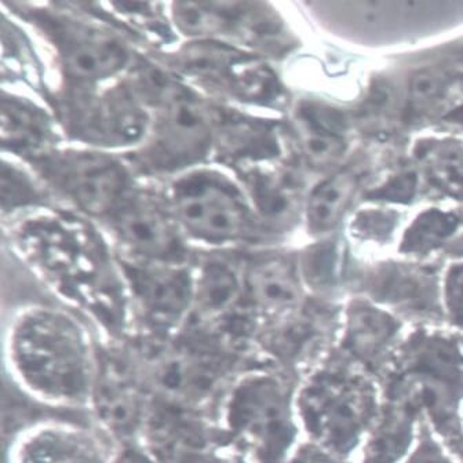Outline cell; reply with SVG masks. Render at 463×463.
<instances>
[{
	"label": "cell",
	"instance_id": "2",
	"mask_svg": "<svg viewBox=\"0 0 463 463\" xmlns=\"http://www.w3.org/2000/svg\"><path fill=\"white\" fill-rule=\"evenodd\" d=\"M221 420L231 439L260 463H276L294 438L287 389L270 373L251 371L232 383L221 402Z\"/></svg>",
	"mask_w": 463,
	"mask_h": 463
},
{
	"label": "cell",
	"instance_id": "22",
	"mask_svg": "<svg viewBox=\"0 0 463 463\" xmlns=\"http://www.w3.org/2000/svg\"><path fill=\"white\" fill-rule=\"evenodd\" d=\"M449 81L446 76L434 71H423L411 84L412 101L420 108L433 107L446 97Z\"/></svg>",
	"mask_w": 463,
	"mask_h": 463
},
{
	"label": "cell",
	"instance_id": "4",
	"mask_svg": "<svg viewBox=\"0 0 463 463\" xmlns=\"http://www.w3.org/2000/svg\"><path fill=\"white\" fill-rule=\"evenodd\" d=\"M145 367V389L173 409L194 410L220 392L228 364L210 347L191 342L152 351Z\"/></svg>",
	"mask_w": 463,
	"mask_h": 463
},
{
	"label": "cell",
	"instance_id": "20",
	"mask_svg": "<svg viewBox=\"0 0 463 463\" xmlns=\"http://www.w3.org/2000/svg\"><path fill=\"white\" fill-rule=\"evenodd\" d=\"M431 180L452 196L463 199V148L441 145L426 156Z\"/></svg>",
	"mask_w": 463,
	"mask_h": 463
},
{
	"label": "cell",
	"instance_id": "9",
	"mask_svg": "<svg viewBox=\"0 0 463 463\" xmlns=\"http://www.w3.org/2000/svg\"><path fill=\"white\" fill-rule=\"evenodd\" d=\"M99 439L67 422H42L25 429L10 449L9 463H109Z\"/></svg>",
	"mask_w": 463,
	"mask_h": 463
},
{
	"label": "cell",
	"instance_id": "27",
	"mask_svg": "<svg viewBox=\"0 0 463 463\" xmlns=\"http://www.w3.org/2000/svg\"><path fill=\"white\" fill-rule=\"evenodd\" d=\"M455 119H457V122H460L463 125V110H460V112L457 113V116H455Z\"/></svg>",
	"mask_w": 463,
	"mask_h": 463
},
{
	"label": "cell",
	"instance_id": "21",
	"mask_svg": "<svg viewBox=\"0 0 463 463\" xmlns=\"http://www.w3.org/2000/svg\"><path fill=\"white\" fill-rule=\"evenodd\" d=\"M457 225V217L449 213L438 210L425 213L407 233L405 249L414 252L429 251L449 238Z\"/></svg>",
	"mask_w": 463,
	"mask_h": 463
},
{
	"label": "cell",
	"instance_id": "24",
	"mask_svg": "<svg viewBox=\"0 0 463 463\" xmlns=\"http://www.w3.org/2000/svg\"><path fill=\"white\" fill-rule=\"evenodd\" d=\"M109 463H159L152 449H145L137 441L120 443L118 451L110 454Z\"/></svg>",
	"mask_w": 463,
	"mask_h": 463
},
{
	"label": "cell",
	"instance_id": "15",
	"mask_svg": "<svg viewBox=\"0 0 463 463\" xmlns=\"http://www.w3.org/2000/svg\"><path fill=\"white\" fill-rule=\"evenodd\" d=\"M244 178L255 209L265 220L284 221L293 214L297 189L288 175L269 168L252 167Z\"/></svg>",
	"mask_w": 463,
	"mask_h": 463
},
{
	"label": "cell",
	"instance_id": "19",
	"mask_svg": "<svg viewBox=\"0 0 463 463\" xmlns=\"http://www.w3.org/2000/svg\"><path fill=\"white\" fill-rule=\"evenodd\" d=\"M159 463H236L233 455L222 451L214 444L204 443L200 438H189L188 434L175 440H170L167 447L163 446L155 451Z\"/></svg>",
	"mask_w": 463,
	"mask_h": 463
},
{
	"label": "cell",
	"instance_id": "18",
	"mask_svg": "<svg viewBox=\"0 0 463 463\" xmlns=\"http://www.w3.org/2000/svg\"><path fill=\"white\" fill-rule=\"evenodd\" d=\"M351 341L354 349L373 354L393 334V323L388 316L371 307H357L352 313Z\"/></svg>",
	"mask_w": 463,
	"mask_h": 463
},
{
	"label": "cell",
	"instance_id": "17",
	"mask_svg": "<svg viewBox=\"0 0 463 463\" xmlns=\"http://www.w3.org/2000/svg\"><path fill=\"white\" fill-rule=\"evenodd\" d=\"M46 131V123L38 112L17 101H4V141L13 146L39 144Z\"/></svg>",
	"mask_w": 463,
	"mask_h": 463
},
{
	"label": "cell",
	"instance_id": "26",
	"mask_svg": "<svg viewBox=\"0 0 463 463\" xmlns=\"http://www.w3.org/2000/svg\"><path fill=\"white\" fill-rule=\"evenodd\" d=\"M449 307L463 322V268L455 270L449 281Z\"/></svg>",
	"mask_w": 463,
	"mask_h": 463
},
{
	"label": "cell",
	"instance_id": "12",
	"mask_svg": "<svg viewBox=\"0 0 463 463\" xmlns=\"http://www.w3.org/2000/svg\"><path fill=\"white\" fill-rule=\"evenodd\" d=\"M241 296V281L235 269L221 260H212L194 280L192 312L204 325L229 327V318L235 322L247 318L238 317Z\"/></svg>",
	"mask_w": 463,
	"mask_h": 463
},
{
	"label": "cell",
	"instance_id": "3",
	"mask_svg": "<svg viewBox=\"0 0 463 463\" xmlns=\"http://www.w3.org/2000/svg\"><path fill=\"white\" fill-rule=\"evenodd\" d=\"M178 221L194 238L228 243L249 235L251 217L243 194L217 173L197 171L173 188Z\"/></svg>",
	"mask_w": 463,
	"mask_h": 463
},
{
	"label": "cell",
	"instance_id": "16",
	"mask_svg": "<svg viewBox=\"0 0 463 463\" xmlns=\"http://www.w3.org/2000/svg\"><path fill=\"white\" fill-rule=\"evenodd\" d=\"M356 178L351 173H339L313 191L307 204V223L315 233L331 231L341 221L354 197Z\"/></svg>",
	"mask_w": 463,
	"mask_h": 463
},
{
	"label": "cell",
	"instance_id": "25",
	"mask_svg": "<svg viewBox=\"0 0 463 463\" xmlns=\"http://www.w3.org/2000/svg\"><path fill=\"white\" fill-rule=\"evenodd\" d=\"M415 177L412 174H404L386 184L385 189H381L376 196L386 199H410L414 194Z\"/></svg>",
	"mask_w": 463,
	"mask_h": 463
},
{
	"label": "cell",
	"instance_id": "10",
	"mask_svg": "<svg viewBox=\"0 0 463 463\" xmlns=\"http://www.w3.org/2000/svg\"><path fill=\"white\" fill-rule=\"evenodd\" d=\"M115 231L122 243L152 262H174L183 257V243L167 213L148 197H131L115 213Z\"/></svg>",
	"mask_w": 463,
	"mask_h": 463
},
{
	"label": "cell",
	"instance_id": "6",
	"mask_svg": "<svg viewBox=\"0 0 463 463\" xmlns=\"http://www.w3.org/2000/svg\"><path fill=\"white\" fill-rule=\"evenodd\" d=\"M44 170L54 185L91 214L115 210L128 188L125 168L105 155H58L44 162Z\"/></svg>",
	"mask_w": 463,
	"mask_h": 463
},
{
	"label": "cell",
	"instance_id": "7",
	"mask_svg": "<svg viewBox=\"0 0 463 463\" xmlns=\"http://www.w3.org/2000/svg\"><path fill=\"white\" fill-rule=\"evenodd\" d=\"M131 296L145 323L167 335L188 317L194 307V280L173 265L126 264Z\"/></svg>",
	"mask_w": 463,
	"mask_h": 463
},
{
	"label": "cell",
	"instance_id": "1",
	"mask_svg": "<svg viewBox=\"0 0 463 463\" xmlns=\"http://www.w3.org/2000/svg\"><path fill=\"white\" fill-rule=\"evenodd\" d=\"M5 360L25 393L58 409L90 407L99 354L76 318L35 307L21 313L7 331Z\"/></svg>",
	"mask_w": 463,
	"mask_h": 463
},
{
	"label": "cell",
	"instance_id": "11",
	"mask_svg": "<svg viewBox=\"0 0 463 463\" xmlns=\"http://www.w3.org/2000/svg\"><path fill=\"white\" fill-rule=\"evenodd\" d=\"M67 72L81 81H97L119 72L128 61L125 46L99 29L71 25L60 35Z\"/></svg>",
	"mask_w": 463,
	"mask_h": 463
},
{
	"label": "cell",
	"instance_id": "13",
	"mask_svg": "<svg viewBox=\"0 0 463 463\" xmlns=\"http://www.w3.org/2000/svg\"><path fill=\"white\" fill-rule=\"evenodd\" d=\"M246 289L251 309L265 315H281L298 305V280L291 265L280 258L252 265L247 273Z\"/></svg>",
	"mask_w": 463,
	"mask_h": 463
},
{
	"label": "cell",
	"instance_id": "14",
	"mask_svg": "<svg viewBox=\"0 0 463 463\" xmlns=\"http://www.w3.org/2000/svg\"><path fill=\"white\" fill-rule=\"evenodd\" d=\"M299 142L313 165H330L341 157L344 141L338 133V120L328 110L304 107L298 112Z\"/></svg>",
	"mask_w": 463,
	"mask_h": 463
},
{
	"label": "cell",
	"instance_id": "5",
	"mask_svg": "<svg viewBox=\"0 0 463 463\" xmlns=\"http://www.w3.org/2000/svg\"><path fill=\"white\" fill-rule=\"evenodd\" d=\"M151 96L162 102L155 137L156 167L189 165L206 154L212 141V125L199 102L163 75L152 86Z\"/></svg>",
	"mask_w": 463,
	"mask_h": 463
},
{
	"label": "cell",
	"instance_id": "8",
	"mask_svg": "<svg viewBox=\"0 0 463 463\" xmlns=\"http://www.w3.org/2000/svg\"><path fill=\"white\" fill-rule=\"evenodd\" d=\"M120 364L119 360L99 354L90 409L105 430L119 439L120 443H128L136 441L134 439L144 428L148 399L138 375Z\"/></svg>",
	"mask_w": 463,
	"mask_h": 463
},
{
	"label": "cell",
	"instance_id": "23",
	"mask_svg": "<svg viewBox=\"0 0 463 463\" xmlns=\"http://www.w3.org/2000/svg\"><path fill=\"white\" fill-rule=\"evenodd\" d=\"M38 192L26 180L25 175L15 170L14 167L4 165L2 170V199H4V209L7 206L13 207L21 204L25 200L36 199Z\"/></svg>",
	"mask_w": 463,
	"mask_h": 463
}]
</instances>
